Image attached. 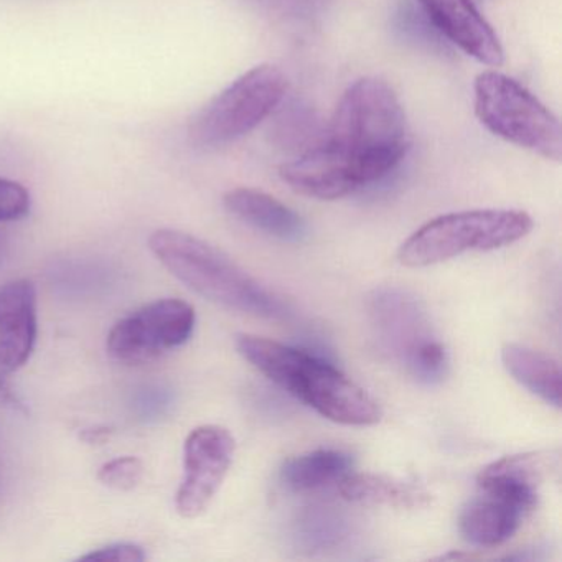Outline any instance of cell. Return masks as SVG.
<instances>
[{
	"label": "cell",
	"instance_id": "obj_18",
	"mask_svg": "<svg viewBox=\"0 0 562 562\" xmlns=\"http://www.w3.org/2000/svg\"><path fill=\"white\" fill-rule=\"evenodd\" d=\"M276 121L278 123H276L274 134L279 143L297 154L317 146L327 131V126L322 127L317 113L301 101L288 104Z\"/></svg>",
	"mask_w": 562,
	"mask_h": 562
},
{
	"label": "cell",
	"instance_id": "obj_19",
	"mask_svg": "<svg viewBox=\"0 0 562 562\" xmlns=\"http://www.w3.org/2000/svg\"><path fill=\"white\" fill-rule=\"evenodd\" d=\"M344 536V519L327 508H315L305 513L295 528V539L307 551L331 548L338 544Z\"/></svg>",
	"mask_w": 562,
	"mask_h": 562
},
{
	"label": "cell",
	"instance_id": "obj_5",
	"mask_svg": "<svg viewBox=\"0 0 562 562\" xmlns=\"http://www.w3.org/2000/svg\"><path fill=\"white\" fill-rule=\"evenodd\" d=\"M473 108L493 136L561 162L562 130L558 116L508 75L495 70L480 74L473 83Z\"/></svg>",
	"mask_w": 562,
	"mask_h": 562
},
{
	"label": "cell",
	"instance_id": "obj_17",
	"mask_svg": "<svg viewBox=\"0 0 562 562\" xmlns=\"http://www.w3.org/2000/svg\"><path fill=\"white\" fill-rule=\"evenodd\" d=\"M340 493L348 502L387 508L417 509L429 505V493L423 488L376 473H353L340 483Z\"/></svg>",
	"mask_w": 562,
	"mask_h": 562
},
{
	"label": "cell",
	"instance_id": "obj_15",
	"mask_svg": "<svg viewBox=\"0 0 562 562\" xmlns=\"http://www.w3.org/2000/svg\"><path fill=\"white\" fill-rule=\"evenodd\" d=\"M505 370L529 393L559 409L562 403L561 367L559 361L542 351L519 344L502 348Z\"/></svg>",
	"mask_w": 562,
	"mask_h": 562
},
{
	"label": "cell",
	"instance_id": "obj_4",
	"mask_svg": "<svg viewBox=\"0 0 562 562\" xmlns=\"http://www.w3.org/2000/svg\"><path fill=\"white\" fill-rule=\"evenodd\" d=\"M535 222L521 210H469L430 220L397 251L406 268H427L469 251H493L515 245L531 233Z\"/></svg>",
	"mask_w": 562,
	"mask_h": 562
},
{
	"label": "cell",
	"instance_id": "obj_8",
	"mask_svg": "<svg viewBox=\"0 0 562 562\" xmlns=\"http://www.w3.org/2000/svg\"><path fill=\"white\" fill-rule=\"evenodd\" d=\"M195 308L180 299H159L121 318L108 335V353L124 364H143L182 347L195 330Z\"/></svg>",
	"mask_w": 562,
	"mask_h": 562
},
{
	"label": "cell",
	"instance_id": "obj_3",
	"mask_svg": "<svg viewBox=\"0 0 562 562\" xmlns=\"http://www.w3.org/2000/svg\"><path fill=\"white\" fill-rule=\"evenodd\" d=\"M149 249L183 285L213 304L262 318L288 317V304L215 246L179 229H157Z\"/></svg>",
	"mask_w": 562,
	"mask_h": 562
},
{
	"label": "cell",
	"instance_id": "obj_1",
	"mask_svg": "<svg viewBox=\"0 0 562 562\" xmlns=\"http://www.w3.org/2000/svg\"><path fill=\"white\" fill-rule=\"evenodd\" d=\"M324 143L351 167L361 189L386 179L411 147L396 91L381 78L355 81L341 94Z\"/></svg>",
	"mask_w": 562,
	"mask_h": 562
},
{
	"label": "cell",
	"instance_id": "obj_13",
	"mask_svg": "<svg viewBox=\"0 0 562 562\" xmlns=\"http://www.w3.org/2000/svg\"><path fill=\"white\" fill-rule=\"evenodd\" d=\"M223 205L239 222L279 239L299 245L308 238V225L291 206L255 189H235L223 196Z\"/></svg>",
	"mask_w": 562,
	"mask_h": 562
},
{
	"label": "cell",
	"instance_id": "obj_2",
	"mask_svg": "<svg viewBox=\"0 0 562 562\" xmlns=\"http://www.w3.org/2000/svg\"><path fill=\"white\" fill-rule=\"evenodd\" d=\"M236 350L259 373L325 419L357 427L381 419L376 401L318 355L248 334L236 337Z\"/></svg>",
	"mask_w": 562,
	"mask_h": 562
},
{
	"label": "cell",
	"instance_id": "obj_10",
	"mask_svg": "<svg viewBox=\"0 0 562 562\" xmlns=\"http://www.w3.org/2000/svg\"><path fill=\"white\" fill-rule=\"evenodd\" d=\"M434 31L486 67H502L505 50L472 0H416Z\"/></svg>",
	"mask_w": 562,
	"mask_h": 562
},
{
	"label": "cell",
	"instance_id": "obj_12",
	"mask_svg": "<svg viewBox=\"0 0 562 562\" xmlns=\"http://www.w3.org/2000/svg\"><path fill=\"white\" fill-rule=\"evenodd\" d=\"M558 467V457L549 452L519 453L490 463L476 476L482 493L515 503L526 513L538 502V488Z\"/></svg>",
	"mask_w": 562,
	"mask_h": 562
},
{
	"label": "cell",
	"instance_id": "obj_14",
	"mask_svg": "<svg viewBox=\"0 0 562 562\" xmlns=\"http://www.w3.org/2000/svg\"><path fill=\"white\" fill-rule=\"evenodd\" d=\"M525 515L515 503L482 493L460 513L459 528L470 544L495 548L518 531Z\"/></svg>",
	"mask_w": 562,
	"mask_h": 562
},
{
	"label": "cell",
	"instance_id": "obj_9",
	"mask_svg": "<svg viewBox=\"0 0 562 562\" xmlns=\"http://www.w3.org/2000/svg\"><path fill=\"white\" fill-rule=\"evenodd\" d=\"M235 456V439L222 426L196 427L183 446V476L177 490L176 508L183 518L205 513L225 482Z\"/></svg>",
	"mask_w": 562,
	"mask_h": 562
},
{
	"label": "cell",
	"instance_id": "obj_22",
	"mask_svg": "<svg viewBox=\"0 0 562 562\" xmlns=\"http://www.w3.org/2000/svg\"><path fill=\"white\" fill-rule=\"evenodd\" d=\"M147 554L144 548L133 542H116L81 555L80 561L143 562Z\"/></svg>",
	"mask_w": 562,
	"mask_h": 562
},
{
	"label": "cell",
	"instance_id": "obj_16",
	"mask_svg": "<svg viewBox=\"0 0 562 562\" xmlns=\"http://www.w3.org/2000/svg\"><path fill=\"white\" fill-rule=\"evenodd\" d=\"M353 470V457L344 450L318 449L285 460L281 483L289 492L308 493L340 483Z\"/></svg>",
	"mask_w": 562,
	"mask_h": 562
},
{
	"label": "cell",
	"instance_id": "obj_7",
	"mask_svg": "<svg viewBox=\"0 0 562 562\" xmlns=\"http://www.w3.org/2000/svg\"><path fill=\"white\" fill-rule=\"evenodd\" d=\"M288 77L274 65H259L233 81L199 111L189 127L195 146L220 147L248 136L284 103Z\"/></svg>",
	"mask_w": 562,
	"mask_h": 562
},
{
	"label": "cell",
	"instance_id": "obj_6",
	"mask_svg": "<svg viewBox=\"0 0 562 562\" xmlns=\"http://www.w3.org/2000/svg\"><path fill=\"white\" fill-rule=\"evenodd\" d=\"M368 314L384 351L426 386L449 374V353L437 338L423 302L400 288H381L368 299Z\"/></svg>",
	"mask_w": 562,
	"mask_h": 562
},
{
	"label": "cell",
	"instance_id": "obj_20",
	"mask_svg": "<svg viewBox=\"0 0 562 562\" xmlns=\"http://www.w3.org/2000/svg\"><path fill=\"white\" fill-rule=\"evenodd\" d=\"M144 479V463L137 457H117L101 467L98 480L108 488L130 492Z\"/></svg>",
	"mask_w": 562,
	"mask_h": 562
},
{
	"label": "cell",
	"instance_id": "obj_21",
	"mask_svg": "<svg viewBox=\"0 0 562 562\" xmlns=\"http://www.w3.org/2000/svg\"><path fill=\"white\" fill-rule=\"evenodd\" d=\"M31 212V193L21 183L0 177V223L18 222Z\"/></svg>",
	"mask_w": 562,
	"mask_h": 562
},
{
	"label": "cell",
	"instance_id": "obj_11",
	"mask_svg": "<svg viewBox=\"0 0 562 562\" xmlns=\"http://www.w3.org/2000/svg\"><path fill=\"white\" fill-rule=\"evenodd\" d=\"M38 335L37 289L29 279L0 285V367L15 371L34 353Z\"/></svg>",
	"mask_w": 562,
	"mask_h": 562
}]
</instances>
